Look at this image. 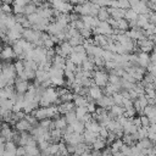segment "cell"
<instances>
[{
  "instance_id": "cell-1",
  "label": "cell",
  "mask_w": 156,
  "mask_h": 156,
  "mask_svg": "<svg viewBox=\"0 0 156 156\" xmlns=\"http://www.w3.org/2000/svg\"><path fill=\"white\" fill-rule=\"evenodd\" d=\"M57 113H60L58 112V108L56 107V106H52V105H50V106H46V107H40V108H37V110H34V116H35V118L38 119V121H41V119H46V118H55V117H57Z\"/></svg>"
},
{
  "instance_id": "cell-2",
  "label": "cell",
  "mask_w": 156,
  "mask_h": 156,
  "mask_svg": "<svg viewBox=\"0 0 156 156\" xmlns=\"http://www.w3.org/2000/svg\"><path fill=\"white\" fill-rule=\"evenodd\" d=\"M94 83L98 87H106L108 84V74L104 71H96L94 73Z\"/></svg>"
},
{
  "instance_id": "cell-3",
  "label": "cell",
  "mask_w": 156,
  "mask_h": 156,
  "mask_svg": "<svg viewBox=\"0 0 156 156\" xmlns=\"http://www.w3.org/2000/svg\"><path fill=\"white\" fill-rule=\"evenodd\" d=\"M28 88H29L28 80H24V79H22L21 77L17 76L16 79H15V90H16V93H18V94H26L27 90H28Z\"/></svg>"
},
{
  "instance_id": "cell-4",
  "label": "cell",
  "mask_w": 156,
  "mask_h": 156,
  "mask_svg": "<svg viewBox=\"0 0 156 156\" xmlns=\"http://www.w3.org/2000/svg\"><path fill=\"white\" fill-rule=\"evenodd\" d=\"M89 99H88V96H87V99L89 100V101H91V100H99L100 98H102L104 96V91L100 89V87H98L96 84H94V85H91L90 88H89Z\"/></svg>"
},
{
  "instance_id": "cell-5",
  "label": "cell",
  "mask_w": 156,
  "mask_h": 156,
  "mask_svg": "<svg viewBox=\"0 0 156 156\" xmlns=\"http://www.w3.org/2000/svg\"><path fill=\"white\" fill-rule=\"evenodd\" d=\"M13 57H16V54L12 49V46L10 45H6L2 48V50L0 51V60H4V61H11Z\"/></svg>"
},
{
  "instance_id": "cell-6",
  "label": "cell",
  "mask_w": 156,
  "mask_h": 156,
  "mask_svg": "<svg viewBox=\"0 0 156 156\" xmlns=\"http://www.w3.org/2000/svg\"><path fill=\"white\" fill-rule=\"evenodd\" d=\"M13 133H15V132L10 128L9 123H6V122H2V123H1V126H0V135H1V136H4L6 141L12 140Z\"/></svg>"
},
{
  "instance_id": "cell-7",
  "label": "cell",
  "mask_w": 156,
  "mask_h": 156,
  "mask_svg": "<svg viewBox=\"0 0 156 156\" xmlns=\"http://www.w3.org/2000/svg\"><path fill=\"white\" fill-rule=\"evenodd\" d=\"M95 104L106 110V108H111L115 105V101H113V98H111V95H106V96H102L99 100H96Z\"/></svg>"
},
{
  "instance_id": "cell-8",
  "label": "cell",
  "mask_w": 156,
  "mask_h": 156,
  "mask_svg": "<svg viewBox=\"0 0 156 156\" xmlns=\"http://www.w3.org/2000/svg\"><path fill=\"white\" fill-rule=\"evenodd\" d=\"M33 127H34V126H32L26 118L20 119V121L16 122V124H15V128H16V130H18V132H30V129H32Z\"/></svg>"
},
{
  "instance_id": "cell-9",
  "label": "cell",
  "mask_w": 156,
  "mask_h": 156,
  "mask_svg": "<svg viewBox=\"0 0 156 156\" xmlns=\"http://www.w3.org/2000/svg\"><path fill=\"white\" fill-rule=\"evenodd\" d=\"M17 144L12 140L6 141L5 143V151H4V156H16V150H17Z\"/></svg>"
},
{
  "instance_id": "cell-10",
  "label": "cell",
  "mask_w": 156,
  "mask_h": 156,
  "mask_svg": "<svg viewBox=\"0 0 156 156\" xmlns=\"http://www.w3.org/2000/svg\"><path fill=\"white\" fill-rule=\"evenodd\" d=\"M57 108H58V112H60V113L66 115L67 112L73 111V110L76 108V105H74V102H72V101H67V102H61V104L57 106Z\"/></svg>"
},
{
  "instance_id": "cell-11",
  "label": "cell",
  "mask_w": 156,
  "mask_h": 156,
  "mask_svg": "<svg viewBox=\"0 0 156 156\" xmlns=\"http://www.w3.org/2000/svg\"><path fill=\"white\" fill-rule=\"evenodd\" d=\"M101 127H102V126H101L98 121H95V119H91V121H89V122L85 123V129H87V130L93 132V133H98V134H99Z\"/></svg>"
},
{
  "instance_id": "cell-12",
  "label": "cell",
  "mask_w": 156,
  "mask_h": 156,
  "mask_svg": "<svg viewBox=\"0 0 156 156\" xmlns=\"http://www.w3.org/2000/svg\"><path fill=\"white\" fill-rule=\"evenodd\" d=\"M73 102L76 105V107H87L88 104L90 102L87 96H83V95H74V99H73Z\"/></svg>"
},
{
  "instance_id": "cell-13",
  "label": "cell",
  "mask_w": 156,
  "mask_h": 156,
  "mask_svg": "<svg viewBox=\"0 0 156 156\" xmlns=\"http://www.w3.org/2000/svg\"><path fill=\"white\" fill-rule=\"evenodd\" d=\"M83 138H84V143L87 144H93L98 138H99V134L98 133H93V132H89V130H84L83 133Z\"/></svg>"
},
{
  "instance_id": "cell-14",
  "label": "cell",
  "mask_w": 156,
  "mask_h": 156,
  "mask_svg": "<svg viewBox=\"0 0 156 156\" xmlns=\"http://www.w3.org/2000/svg\"><path fill=\"white\" fill-rule=\"evenodd\" d=\"M96 17H98V20H99V21H108V18H110L108 9H106V7L101 6V7L99 9V12H98Z\"/></svg>"
},
{
  "instance_id": "cell-15",
  "label": "cell",
  "mask_w": 156,
  "mask_h": 156,
  "mask_svg": "<svg viewBox=\"0 0 156 156\" xmlns=\"http://www.w3.org/2000/svg\"><path fill=\"white\" fill-rule=\"evenodd\" d=\"M72 127H73V130L76 133H79V134H83L85 130V123H83L80 119H77L76 122H73Z\"/></svg>"
},
{
  "instance_id": "cell-16",
  "label": "cell",
  "mask_w": 156,
  "mask_h": 156,
  "mask_svg": "<svg viewBox=\"0 0 156 156\" xmlns=\"http://www.w3.org/2000/svg\"><path fill=\"white\" fill-rule=\"evenodd\" d=\"M12 107H13V101L11 99H0V108L12 111Z\"/></svg>"
},
{
  "instance_id": "cell-17",
  "label": "cell",
  "mask_w": 156,
  "mask_h": 156,
  "mask_svg": "<svg viewBox=\"0 0 156 156\" xmlns=\"http://www.w3.org/2000/svg\"><path fill=\"white\" fill-rule=\"evenodd\" d=\"M91 145H93V149H94V150H102V149L105 147V145H106V140L99 136Z\"/></svg>"
},
{
  "instance_id": "cell-18",
  "label": "cell",
  "mask_w": 156,
  "mask_h": 156,
  "mask_svg": "<svg viewBox=\"0 0 156 156\" xmlns=\"http://www.w3.org/2000/svg\"><path fill=\"white\" fill-rule=\"evenodd\" d=\"M122 145H123V140H122V139H116L113 143H111V146H110L111 154H112V152H117V151H119L121 147H122Z\"/></svg>"
},
{
  "instance_id": "cell-19",
  "label": "cell",
  "mask_w": 156,
  "mask_h": 156,
  "mask_svg": "<svg viewBox=\"0 0 156 156\" xmlns=\"http://www.w3.org/2000/svg\"><path fill=\"white\" fill-rule=\"evenodd\" d=\"M37 12V6L33 4V2H29L24 6V15L29 16V15H33Z\"/></svg>"
},
{
  "instance_id": "cell-20",
  "label": "cell",
  "mask_w": 156,
  "mask_h": 156,
  "mask_svg": "<svg viewBox=\"0 0 156 156\" xmlns=\"http://www.w3.org/2000/svg\"><path fill=\"white\" fill-rule=\"evenodd\" d=\"M65 118H66V121H67V123H68V124H72L73 122H76V121L78 119L74 110H73V111H71V112H67V113L65 115Z\"/></svg>"
},
{
  "instance_id": "cell-21",
  "label": "cell",
  "mask_w": 156,
  "mask_h": 156,
  "mask_svg": "<svg viewBox=\"0 0 156 156\" xmlns=\"http://www.w3.org/2000/svg\"><path fill=\"white\" fill-rule=\"evenodd\" d=\"M149 60H150V58H149V56H147L145 52H143V54H140V55L138 56V63L141 65V66H144V67L149 63Z\"/></svg>"
},
{
  "instance_id": "cell-22",
  "label": "cell",
  "mask_w": 156,
  "mask_h": 156,
  "mask_svg": "<svg viewBox=\"0 0 156 156\" xmlns=\"http://www.w3.org/2000/svg\"><path fill=\"white\" fill-rule=\"evenodd\" d=\"M48 154L49 155H55L57 156L58 155V144L57 143H52L49 145V149H48Z\"/></svg>"
},
{
  "instance_id": "cell-23",
  "label": "cell",
  "mask_w": 156,
  "mask_h": 156,
  "mask_svg": "<svg viewBox=\"0 0 156 156\" xmlns=\"http://www.w3.org/2000/svg\"><path fill=\"white\" fill-rule=\"evenodd\" d=\"M74 111H76V115H77V118L78 119H80L85 113H88V108L87 107H76L74 108Z\"/></svg>"
},
{
  "instance_id": "cell-24",
  "label": "cell",
  "mask_w": 156,
  "mask_h": 156,
  "mask_svg": "<svg viewBox=\"0 0 156 156\" xmlns=\"http://www.w3.org/2000/svg\"><path fill=\"white\" fill-rule=\"evenodd\" d=\"M6 85H9V79L2 73H0V89L5 88Z\"/></svg>"
},
{
  "instance_id": "cell-25",
  "label": "cell",
  "mask_w": 156,
  "mask_h": 156,
  "mask_svg": "<svg viewBox=\"0 0 156 156\" xmlns=\"http://www.w3.org/2000/svg\"><path fill=\"white\" fill-rule=\"evenodd\" d=\"M1 9H2V12L4 13H7V15H10L11 11H12V7L10 6V4H2L1 5Z\"/></svg>"
},
{
  "instance_id": "cell-26",
  "label": "cell",
  "mask_w": 156,
  "mask_h": 156,
  "mask_svg": "<svg viewBox=\"0 0 156 156\" xmlns=\"http://www.w3.org/2000/svg\"><path fill=\"white\" fill-rule=\"evenodd\" d=\"M16 156H26V149H24V146H21V145L17 146Z\"/></svg>"
},
{
  "instance_id": "cell-27",
  "label": "cell",
  "mask_w": 156,
  "mask_h": 156,
  "mask_svg": "<svg viewBox=\"0 0 156 156\" xmlns=\"http://www.w3.org/2000/svg\"><path fill=\"white\" fill-rule=\"evenodd\" d=\"M90 154H91V156H101V150H94L93 149V151Z\"/></svg>"
},
{
  "instance_id": "cell-28",
  "label": "cell",
  "mask_w": 156,
  "mask_h": 156,
  "mask_svg": "<svg viewBox=\"0 0 156 156\" xmlns=\"http://www.w3.org/2000/svg\"><path fill=\"white\" fill-rule=\"evenodd\" d=\"M112 156H123V154L121 151H117V152H112Z\"/></svg>"
},
{
  "instance_id": "cell-29",
  "label": "cell",
  "mask_w": 156,
  "mask_h": 156,
  "mask_svg": "<svg viewBox=\"0 0 156 156\" xmlns=\"http://www.w3.org/2000/svg\"><path fill=\"white\" fill-rule=\"evenodd\" d=\"M79 156H91V154L87 151V152H83V154H82V155H79Z\"/></svg>"
},
{
  "instance_id": "cell-30",
  "label": "cell",
  "mask_w": 156,
  "mask_h": 156,
  "mask_svg": "<svg viewBox=\"0 0 156 156\" xmlns=\"http://www.w3.org/2000/svg\"><path fill=\"white\" fill-rule=\"evenodd\" d=\"M1 13H4V12H2V9H1V6H0V15H1Z\"/></svg>"
},
{
  "instance_id": "cell-31",
  "label": "cell",
  "mask_w": 156,
  "mask_h": 156,
  "mask_svg": "<svg viewBox=\"0 0 156 156\" xmlns=\"http://www.w3.org/2000/svg\"><path fill=\"white\" fill-rule=\"evenodd\" d=\"M0 156H4V155H0Z\"/></svg>"
}]
</instances>
